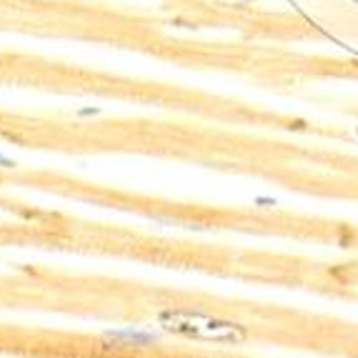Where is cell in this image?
Returning <instances> with one entry per match:
<instances>
[{
	"label": "cell",
	"mask_w": 358,
	"mask_h": 358,
	"mask_svg": "<svg viewBox=\"0 0 358 358\" xmlns=\"http://www.w3.org/2000/svg\"><path fill=\"white\" fill-rule=\"evenodd\" d=\"M158 321H161L163 331H168V334L183 336L188 341L221 343V346H241L251 336L243 323L210 316V313L193 308H166L158 313Z\"/></svg>",
	"instance_id": "1"
},
{
	"label": "cell",
	"mask_w": 358,
	"mask_h": 358,
	"mask_svg": "<svg viewBox=\"0 0 358 358\" xmlns=\"http://www.w3.org/2000/svg\"><path fill=\"white\" fill-rule=\"evenodd\" d=\"M106 338L126 341L133 346H153V343H158V334H145V331H108Z\"/></svg>",
	"instance_id": "2"
},
{
	"label": "cell",
	"mask_w": 358,
	"mask_h": 358,
	"mask_svg": "<svg viewBox=\"0 0 358 358\" xmlns=\"http://www.w3.org/2000/svg\"><path fill=\"white\" fill-rule=\"evenodd\" d=\"M15 166V161H10V158H6V155H0V168H13Z\"/></svg>",
	"instance_id": "3"
}]
</instances>
